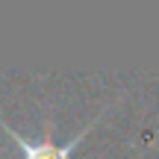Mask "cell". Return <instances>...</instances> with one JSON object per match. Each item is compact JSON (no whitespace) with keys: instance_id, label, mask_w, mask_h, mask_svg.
I'll list each match as a JSON object with an SVG mask.
<instances>
[{"instance_id":"1","label":"cell","mask_w":159,"mask_h":159,"mask_svg":"<svg viewBox=\"0 0 159 159\" xmlns=\"http://www.w3.org/2000/svg\"><path fill=\"white\" fill-rule=\"evenodd\" d=\"M103 112H106V106L100 109V115H103ZM100 115H94V118H91L89 124H85L83 130H80L77 136L71 139V142H65V144H56V142H50V127H47V133H44L41 139H27V136H21V133H18V130H15V127H12L6 118H0V127H3V130L9 133V139L15 142V148L24 153V159H71L74 148H77V144L85 139V133H89L91 127L97 124V118H100Z\"/></svg>"}]
</instances>
